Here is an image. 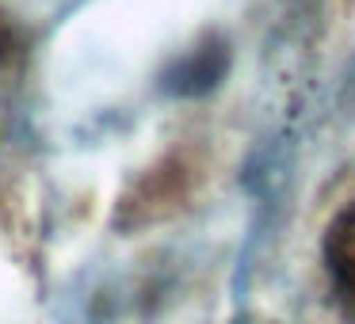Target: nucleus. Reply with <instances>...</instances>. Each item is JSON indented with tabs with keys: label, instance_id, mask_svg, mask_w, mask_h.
Segmentation results:
<instances>
[{
	"label": "nucleus",
	"instance_id": "f257e3e1",
	"mask_svg": "<svg viewBox=\"0 0 355 324\" xmlns=\"http://www.w3.org/2000/svg\"><path fill=\"white\" fill-rule=\"evenodd\" d=\"M324 267L332 275V286L344 298V305L355 309V206H347L324 237Z\"/></svg>",
	"mask_w": 355,
	"mask_h": 324
},
{
	"label": "nucleus",
	"instance_id": "f03ea898",
	"mask_svg": "<svg viewBox=\"0 0 355 324\" xmlns=\"http://www.w3.org/2000/svg\"><path fill=\"white\" fill-rule=\"evenodd\" d=\"M222 69H225V46L222 42H202V46L187 50V54L172 65L168 88L172 92H184V96L207 92L210 84H218Z\"/></svg>",
	"mask_w": 355,
	"mask_h": 324
},
{
	"label": "nucleus",
	"instance_id": "7ed1b4c3",
	"mask_svg": "<svg viewBox=\"0 0 355 324\" xmlns=\"http://www.w3.org/2000/svg\"><path fill=\"white\" fill-rule=\"evenodd\" d=\"M12 54H16V27H12L8 16L0 12V65L8 62Z\"/></svg>",
	"mask_w": 355,
	"mask_h": 324
}]
</instances>
